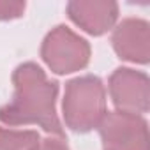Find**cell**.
Instances as JSON below:
<instances>
[{
    "label": "cell",
    "mask_w": 150,
    "mask_h": 150,
    "mask_svg": "<svg viewBox=\"0 0 150 150\" xmlns=\"http://www.w3.org/2000/svg\"><path fill=\"white\" fill-rule=\"evenodd\" d=\"M13 99L0 108V122L18 125H37L51 136L64 138V127L57 115L58 83L34 62H25L13 74Z\"/></svg>",
    "instance_id": "1"
},
{
    "label": "cell",
    "mask_w": 150,
    "mask_h": 150,
    "mask_svg": "<svg viewBox=\"0 0 150 150\" xmlns=\"http://www.w3.org/2000/svg\"><path fill=\"white\" fill-rule=\"evenodd\" d=\"M64 122L74 132H88L99 127L106 111V88L94 74L74 78L64 92Z\"/></svg>",
    "instance_id": "2"
},
{
    "label": "cell",
    "mask_w": 150,
    "mask_h": 150,
    "mask_svg": "<svg viewBox=\"0 0 150 150\" xmlns=\"http://www.w3.org/2000/svg\"><path fill=\"white\" fill-rule=\"evenodd\" d=\"M41 57L57 74L81 71L90 62V44L65 25L55 27L42 41Z\"/></svg>",
    "instance_id": "3"
},
{
    "label": "cell",
    "mask_w": 150,
    "mask_h": 150,
    "mask_svg": "<svg viewBox=\"0 0 150 150\" xmlns=\"http://www.w3.org/2000/svg\"><path fill=\"white\" fill-rule=\"evenodd\" d=\"M103 150H148V124L139 115L108 111L99 124Z\"/></svg>",
    "instance_id": "4"
},
{
    "label": "cell",
    "mask_w": 150,
    "mask_h": 150,
    "mask_svg": "<svg viewBox=\"0 0 150 150\" xmlns=\"http://www.w3.org/2000/svg\"><path fill=\"white\" fill-rule=\"evenodd\" d=\"M108 90L117 111L139 117L148 111L150 90L148 76L145 72L129 67H120L110 76Z\"/></svg>",
    "instance_id": "5"
},
{
    "label": "cell",
    "mask_w": 150,
    "mask_h": 150,
    "mask_svg": "<svg viewBox=\"0 0 150 150\" xmlns=\"http://www.w3.org/2000/svg\"><path fill=\"white\" fill-rule=\"evenodd\" d=\"M69 20L90 35H103L118 20V6L101 0H72L65 7Z\"/></svg>",
    "instance_id": "6"
},
{
    "label": "cell",
    "mask_w": 150,
    "mask_h": 150,
    "mask_svg": "<svg viewBox=\"0 0 150 150\" xmlns=\"http://www.w3.org/2000/svg\"><path fill=\"white\" fill-rule=\"evenodd\" d=\"M115 53L132 64H148L150 58V37L148 23L138 18H127L117 25L111 35Z\"/></svg>",
    "instance_id": "7"
},
{
    "label": "cell",
    "mask_w": 150,
    "mask_h": 150,
    "mask_svg": "<svg viewBox=\"0 0 150 150\" xmlns=\"http://www.w3.org/2000/svg\"><path fill=\"white\" fill-rule=\"evenodd\" d=\"M39 141L37 131L0 127V150H34Z\"/></svg>",
    "instance_id": "8"
},
{
    "label": "cell",
    "mask_w": 150,
    "mask_h": 150,
    "mask_svg": "<svg viewBox=\"0 0 150 150\" xmlns=\"http://www.w3.org/2000/svg\"><path fill=\"white\" fill-rule=\"evenodd\" d=\"M25 2H9V0H0V20L7 21V20H16L21 18L25 13Z\"/></svg>",
    "instance_id": "9"
},
{
    "label": "cell",
    "mask_w": 150,
    "mask_h": 150,
    "mask_svg": "<svg viewBox=\"0 0 150 150\" xmlns=\"http://www.w3.org/2000/svg\"><path fill=\"white\" fill-rule=\"evenodd\" d=\"M34 150H71L64 138L60 136H50L46 139H41Z\"/></svg>",
    "instance_id": "10"
}]
</instances>
